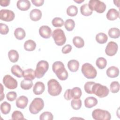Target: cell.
I'll return each mask as SVG.
<instances>
[{"mask_svg":"<svg viewBox=\"0 0 120 120\" xmlns=\"http://www.w3.org/2000/svg\"><path fill=\"white\" fill-rule=\"evenodd\" d=\"M52 69L60 80L64 81L68 78V72L66 69L64 64L61 61H56L54 62L52 64Z\"/></svg>","mask_w":120,"mask_h":120,"instance_id":"1","label":"cell"},{"mask_svg":"<svg viewBox=\"0 0 120 120\" xmlns=\"http://www.w3.org/2000/svg\"><path fill=\"white\" fill-rule=\"evenodd\" d=\"M48 92L52 96H57L60 94L62 87L60 83L55 79H50L47 82Z\"/></svg>","mask_w":120,"mask_h":120,"instance_id":"2","label":"cell"},{"mask_svg":"<svg viewBox=\"0 0 120 120\" xmlns=\"http://www.w3.org/2000/svg\"><path fill=\"white\" fill-rule=\"evenodd\" d=\"M81 71L83 75L87 79H93L97 75L95 68L89 63H85L82 67Z\"/></svg>","mask_w":120,"mask_h":120,"instance_id":"3","label":"cell"},{"mask_svg":"<svg viewBox=\"0 0 120 120\" xmlns=\"http://www.w3.org/2000/svg\"><path fill=\"white\" fill-rule=\"evenodd\" d=\"M44 107V102L43 100L39 98H34L29 106V111L30 112L33 114L38 113L41 111Z\"/></svg>","mask_w":120,"mask_h":120,"instance_id":"4","label":"cell"},{"mask_svg":"<svg viewBox=\"0 0 120 120\" xmlns=\"http://www.w3.org/2000/svg\"><path fill=\"white\" fill-rule=\"evenodd\" d=\"M92 94H94L99 98H103L108 95L109 90L106 86L95 82L92 87Z\"/></svg>","mask_w":120,"mask_h":120,"instance_id":"5","label":"cell"},{"mask_svg":"<svg viewBox=\"0 0 120 120\" xmlns=\"http://www.w3.org/2000/svg\"><path fill=\"white\" fill-rule=\"evenodd\" d=\"M55 43L58 46L63 45L66 41V37L63 30L60 29L54 30L52 33Z\"/></svg>","mask_w":120,"mask_h":120,"instance_id":"6","label":"cell"},{"mask_svg":"<svg viewBox=\"0 0 120 120\" xmlns=\"http://www.w3.org/2000/svg\"><path fill=\"white\" fill-rule=\"evenodd\" d=\"M49 68V64L47 61L42 60L37 63L35 74L36 77L41 78L44 76Z\"/></svg>","mask_w":120,"mask_h":120,"instance_id":"7","label":"cell"},{"mask_svg":"<svg viewBox=\"0 0 120 120\" xmlns=\"http://www.w3.org/2000/svg\"><path fill=\"white\" fill-rule=\"evenodd\" d=\"M92 117L95 120H110L111 118V114L108 111L100 109L94 110Z\"/></svg>","mask_w":120,"mask_h":120,"instance_id":"8","label":"cell"},{"mask_svg":"<svg viewBox=\"0 0 120 120\" xmlns=\"http://www.w3.org/2000/svg\"><path fill=\"white\" fill-rule=\"evenodd\" d=\"M88 6L93 11L95 10L98 13H104L106 9L105 4L99 0H90L89 1Z\"/></svg>","mask_w":120,"mask_h":120,"instance_id":"9","label":"cell"},{"mask_svg":"<svg viewBox=\"0 0 120 120\" xmlns=\"http://www.w3.org/2000/svg\"><path fill=\"white\" fill-rule=\"evenodd\" d=\"M3 82L5 86L10 90H13L16 88L18 85L16 80L9 75H6L4 76Z\"/></svg>","mask_w":120,"mask_h":120,"instance_id":"10","label":"cell"},{"mask_svg":"<svg viewBox=\"0 0 120 120\" xmlns=\"http://www.w3.org/2000/svg\"><path fill=\"white\" fill-rule=\"evenodd\" d=\"M15 17V13L12 10L9 9H1L0 11V19L2 21L10 22L14 19Z\"/></svg>","mask_w":120,"mask_h":120,"instance_id":"11","label":"cell"},{"mask_svg":"<svg viewBox=\"0 0 120 120\" xmlns=\"http://www.w3.org/2000/svg\"><path fill=\"white\" fill-rule=\"evenodd\" d=\"M118 45L116 42L113 41L109 42L105 49V52L107 55L109 56H112L114 55L117 52Z\"/></svg>","mask_w":120,"mask_h":120,"instance_id":"12","label":"cell"},{"mask_svg":"<svg viewBox=\"0 0 120 120\" xmlns=\"http://www.w3.org/2000/svg\"><path fill=\"white\" fill-rule=\"evenodd\" d=\"M39 33L41 37L44 38H49L52 34L51 28L46 25H43L39 29Z\"/></svg>","mask_w":120,"mask_h":120,"instance_id":"13","label":"cell"},{"mask_svg":"<svg viewBox=\"0 0 120 120\" xmlns=\"http://www.w3.org/2000/svg\"><path fill=\"white\" fill-rule=\"evenodd\" d=\"M45 90V86L42 82H37L34 84L33 88V93L37 95L42 94Z\"/></svg>","mask_w":120,"mask_h":120,"instance_id":"14","label":"cell"},{"mask_svg":"<svg viewBox=\"0 0 120 120\" xmlns=\"http://www.w3.org/2000/svg\"><path fill=\"white\" fill-rule=\"evenodd\" d=\"M28 103V98L25 96H20L16 101V105L20 109L25 108Z\"/></svg>","mask_w":120,"mask_h":120,"instance_id":"15","label":"cell"},{"mask_svg":"<svg viewBox=\"0 0 120 120\" xmlns=\"http://www.w3.org/2000/svg\"><path fill=\"white\" fill-rule=\"evenodd\" d=\"M17 7L22 11L28 10L30 7V1L28 0H19L16 3Z\"/></svg>","mask_w":120,"mask_h":120,"instance_id":"16","label":"cell"},{"mask_svg":"<svg viewBox=\"0 0 120 120\" xmlns=\"http://www.w3.org/2000/svg\"><path fill=\"white\" fill-rule=\"evenodd\" d=\"M42 17V12L38 9H33L31 10L30 13V17L32 21H38Z\"/></svg>","mask_w":120,"mask_h":120,"instance_id":"17","label":"cell"},{"mask_svg":"<svg viewBox=\"0 0 120 120\" xmlns=\"http://www.w3.org/2000/svg\"><path fill=\"white\" fill-rule=\"evenodd\" d=\"M106 75L110 78H115L119 75V68L115 66H111L108 68L106 72Z\"/></svg>","mask_w":120,"mask_h":120,"instance_id":"18","label":"cell"},{"mask_svg":"<svg viewBox=\"0 0 120 120\" xmlns=\"http://www.w3.org/2000/svg\"><path fill=\"white\" fill-rule=\"evenodd\" d=\"M106 16L109 20H115L119 17V12L115 8H111L108 11Z\"/></svg>","mask_w":120,"mask_h":120,"instance_id":"19","label":"cell"},{"mask_svg":"<svg viewBox=\"0 0 120 120\" xmlns=\"http://www.w3.org/2000/svg\"><path fill=\"white\" fill-rule=\"evenodd\" d=\"M98 100L94 97H88L84 100V105L86 108H91L98 104Z\"/></svg>","mask_w":120,"mask_h":120,"instance_id":"20","label":"cell"},{"mask_svg":"<svg viewBox=\"0 0 120 120\" xmlns=\"http://www.w3.org/2000/svg\"><path fill=\"white\" fill-rule=\"evenodd\" d=\"M68 67L70 71L76 72L79 67V62L75 60H71L68 62Z\"/></svg>","mask_w":120,"mask_h":120,"instance_id":"21","label":"cell"},{"mask_svg":"<svg viewBox=\"0 0 120 120\" xmlns=\"http://www.w3.org/2000/svg\"><path fill=\"white\" fill-rule=\"evenodd\" d=\"M11 72L14 75L18 78H21L23 76V71L18 65H13L11 68Z\"/></svg>","mask_w":120,"mask_h":120,"instance_id":"22","label":"cell"},{"mask_svg":"<svg viewBox=\"0 0 120 120\" xmlns=\"http://www.w3.org/2000/svg\"><path fill=\"white\" fill-rule=\"evenodd\" d=\"M23 77L24 79L33 80L35 79L36 76L35 71L32 68H28L23 71Z\"/></svg>","mask_w":120,"mask_h":120,"instance_id":"23","label":"cell"},{"mask_svg":"<svg viewBox=\"0 0 120 120\" xmlns=\"http://www.w3.org/2000/svg\"><path fill=\"white\" fill-rule=\"evenodd\" d=\"M36 47V43L31 39L27 40L24 44V48L27 51H33Z\"/></svg>","mask_w":120,"mask_h":120,"instance_id":"24","label":"cell"},{"mask_svg":"<svg viewBox=\"0 0 120 120\" xmlns=\"http://www.w3.org/2000/svg\"><path fill=\"white\" fill-rule=\"evenodd\" d=\"M8 57L10 61L13 63L16 62L19 57L18 52L15 50H11L8 52Z\"/></svg>","mask_w":120,"mask_h":120,"instance_id":"25","label":"cell"},{"mask_svg":"<svg viewBox=\"0 0 120 120\" xmlns=\"http://www.w3.org/2000/svg\"><path fill=\"white\" fill-rule=\"evenodd\" d=\"M14 36L16 39L22 40L25 37L26 33L23 29L17 28L14 31Z\"/></svg>","mask_w":120,"mask_h":120,"instance_id":"26","label":"cell"},{"mask_svg":"<svg viewBox=\"0 0 120 120\" xmlns=\"http://www.w3.org/2000/svg\"><path fill=\"white\" fill-rule=\"evenodd\" d=\"M80 11L83 15L86 16L90 15L93 12V11L90 8L88 3H85L81 6Z\"/></svg>","mask_w":120,"mask_h":120,"instance_id":"27","label":"cell"},{"mask_svg":"<svg viewBox=\"0 0 120 120\" xmlns=\"http://www.w3.org/2000/svg\"><path fill=\"white\" fill-rule=\"evenodd\" d=\"M96 40L99 44H103L107 42L108 37L106 34L103 32H100L96 35Z\"/></svg>","mask_w":120,"mask_h":120,"instance_id":"28","label":"cell"},{"mask_svg":"<svg viewBox=\"0 0 120 120\" xmlns=\"http://www.w3.org/2000/svg\"><path fill=\"white\" fill-rule=\"evenodd\" d=\"M73 43L74 45L78 48H82L84 45V40L79 36H75L73 38Z\"/></svg>","mask_w":120,"mask_h":120,"instance_id":"29","label":"cell"},{"mask_svg":"<svg viewBox=\"0 0 120 120\" xmlns=\"http://www.w3.org/2000/svg\"><path fill=\"white\" fill-rule=\"evenodd\" d=\"M20 86L22 89L24 90L30 89L33 86V82L32 80L24 79L21 82Z\"/></svg>","mask_w":120,"mask_h":120,"instance_id":"30","label":"cell"},{"mask_svg":"<svg viewBox=\"0 0 120 120\" xmlns=\"http://www.w3.org/2000/svg\"><path fill=\"white\" fill-rule=\"evenodd\" d=\"M71 93L72 98L74 99L80 98L82 94L81 89L78 87H74L72 89H71Z\"/></svg>","mask_w":120,"mask_h":120,"instance_id":"31","label":"cell"},{"mask_svg":"<svg viewBox=\"0 0 120 120\" xmlns=\"http://www.w3.org/2000/svg\"><path fill=\"white\" fill-rule=\"evenodd\" d=\"M108 34L109 36L111 38H119L120 31V30L117 28H111L109 29L108 31Z\"/></svg>","mask_w":120,"mask_h":120,"instance_id":"32","label":"cell"},{"mask_svg":"<svg viewBox=\"0 0 120 120\" xmlns=\"http://www.w3.org/2000/svg\"><path fill=\"white\" fill-rule=\"evenodd\" d=\"M11 105L7 102H4L0 105V111L2 114H8L11 110Z\"/></svg>","mask_w":120,"mask_h":120,"instance_id":"33","label":"cell"},{"mask_svg":"<svg viewBox=\"0 0 120 120\" xmlns=\"http://www.w3.org/2000/svg\"><path fill=\"white\" fill-rule=\"evenodd\" d=\"M96 64L98 68L101 69H104L107 65L106 60L103 57H99L96 60Z\"/></svg>","mask_w":120,"mask_h":120,"instance_id":"34","label":"cell"},{"mask_svg":"<svg viewBox=\"0 0 120 120\" xmlns=\"http://www.w3.org/2000/svg\"><path fill=\"white\" fill-rule=\"evenodd\" d=\"M78 13V8L76 6L70 5L67 9V14L68 16H75Z\"/></svg>","mask_w":120,"mask_h":120,"instance_id":"35","label":"cell"},{"mask_svg":"<svg viewBox=\"0 0 120 120\" xmlns=\"http://www.w3.org/2000/svg\"><path fill=\"white\" fill-rule=\"evenodd\" d=\"M64 26L68 31H72L75 27V21L71 19H67L64 22Z\"/></svg>","mask_w":120,"mask_h":120,"instance_id":"36","label":"cell"},{"mask_svg":"<svg viewBox=\"0 0 120 120\" xmlns=\"http://www.w3.org/2000/svg\"><path fill=\"white\" fill-rule=\"evenodd\" d=\"M71 107L74 110H79L82 106V100L79 99H73L71 102Z\"/></svg>","mask_w":120,"mask_h":120,"instance_id":"37","label":"cell"},{"mask_svg":"<svg viewBox=\"0 0 120 120\" xmlns=\"http://www.w3.org/2000/svg\"><path fill=\"white\" fill-rule=\"evenodd\" d=\"M64 22L63 20L61 18L58 17H54L52 21V25L55 27H62L64 24Z\"/></svg>","mask_w":120,"mask_h":120,"instance_id":"38","label":"cell"},{"mask_svg":"<svg viewBox=\"0 0 120 120\" xmlns=\"http://www.w3.org/2000/svg\"><path fill=\"white\" fill-rule=\"evenodd\" d=\"M39 119L40 120H52L53 119V116L50 112H44L40 114Z\"/></svg>","mask_w":120,"mask_h":120,"instance_id":"39","label":"cell"},{"mask_svg":"<svg viewBox=\"0 0 120 120\" xmlns=\"http://www.w3.org/2000/svg\"><path fill=\"white\" fill-rule=\"evenodd\" d=\"M110 91L113 93H117L120 90V84L117 81H113L111 82L110 86Z\"/></svg>","mask_w":120,"mask_h":120,"instance_id":"40","label":"cell"},{"mask_svg":"<svg viewBox=\"0 0 120 120\" xmlns=\"http://www.w3.org/2000/svg\"><path fill=\"white\" fill-rule=\"evenodd\" d=\"M12 119L14 120H25L22 112L19 111H15L12 114Z\"/></svg>","mask_w":120,"mask_h":120,"instance_id":"41","label":"cell"},{"mask_svg":"<svg viewBox=\"0 0 120 120\" xmlns=\"http://www.w3.org/2000/svg\"><path fill=\"white\" fill-rule=\"evenodd\" d=\"M95 82H86L84 86V89L86 93L88 94H92V88Z\"/></svg>","mask_w":120,"mask_h":120,"instance_id":"42","label":"cell"},{"mask_svg":"<svg viewBox=\"0 0 120 120\" xmlns=\"http://www.w3.org/2000/svg\"><path fill=\"white\" fill-rule=\"evenodd\" d=\"M9 32V28L7 25L4 23H0V33L2 35H6Z\"/></svg>","mask_w":120,"mask_h":120,"instance_id":"43","label":"cell"},{"mask_svg":"<svg viewBox=\"0 0 120 120\" xmlns=\"http://www.w3.org/2000/svg\"><path fill=\"white\" fill-rule=\"evenodd\" d=\"M6 97L8 100L12 102L16 98L17 94L15 91H10L7 94Z\"/></svg>","mask_w":120,"mask_h":120,"instance_id":"44","label":"cell"},{"mask_svg":"<svg viewBox=\"0 0 120 120\" xmlns=\"http://www.w3.org/2000/svg\"><path fill=\"white\" fill-rule=\"evenodd\" d=\"M72 50V46L69 44H67L64 45L61 50L62 52L64 54H67L69 53Z\"/></svg>","mask_w":120,"mask_h":120,"instance_id":"45","label":"cell"},{"mask_svg":"<svg viewBox=\"0 0 120 120\" xmlns=\"http://www.w3.org/2000/svg\"><path fill=\"white\" fill-rule=\"evenodd\" d=\"M71 89H69L67 90L64 94V97L65 99L67 100H69L71 98H72V96H71Z\"/></svg>","mask_w":120,"mask_h":120,"instance_id":"46","label":"cell"},{"mask_svg":"<svg viewBox=\"0 0 120 120\" xmlns=\"http://www.w3.org/2000/svg\"><path fill=\"white\" fill-rule=\"evenodd\" d=\"M32 3L37 7L41 6L44 3V0H31Z\"/></svg>","mask_w":120,"mask_h":120,"instance_id":"47","label":"cell"},{"mask_svg":"<svg viewBox=\"0 0 120 120\" xmlns=\"http://www.w3.org/2000/svg\"><path fill=\"white\" fill-rule=\"evenodd\" d=\"M10 2L9 0H2L0 1V5L3 7H7L9 5Z\"/></svg>","mask_w":120,"mask_h":120,"instance_id":"48","label":"cell"},{"mask_svg":"<svg viewBox=\"0 0 120 120\" xmlns=\"http://www.w3.org/2000/svg\"><path fill=\"white\" fill-rule=\"evenodd\" d=\"M1 85V93H0V97H1V101L3 100V98H4V94L3 93V87L2 84H0Z\"/></svg>","mask_w":120,"mask_h":120,"instance_id":"49","label":"cell"},{"mask_svg":"<svg viewBox=\"0 0 120 120\" xmlns=\"http://www.w3.org/2000/svg\"><path fill=\"white\" fill-rule=\"evenodd\" d=\"M74 1L77 3H81L82 2H83L84 0H74Z\"/></svg>","mask_w":120,"mask_h":120,"instance_id":"50","label":"cell"}]
</instances>
